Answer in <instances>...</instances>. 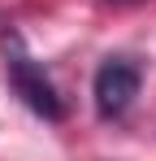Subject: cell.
<instances>
[{"mask_svg": "<svg viewBox=\"0 0 156 161\" xmlns=\"http://www.w3.org/2000/svg\"><path fill=\"white\" fill-rule=\"evenodd\" d=\"M122 4H126V0H122Z\"/></svg>", "mask_w": 156, "mask_h": 161, "instance_id": "obj_3", "label": "cell"}, {"mask_svg": "<svg viewBox=\"0 0 156 161\" xmlns=\"http://www.w3.org/2000/svg\"><path fill=\"white\" fill-rule=\"evenodd\" d=\"M143 87V70L130 61V57H104L100 70H96V83H91V96H96V113L104 122H117L134 96Z\"/></svg>", "mask_w": 156, "mask_h": 161, "instance_id": "obj_2", "label": "cell"}, {"mask_svg": "<svg viewBox=\"0 0 156 161\" xmlns=\"http://www.w3.org/2000/svg\"><path fill=\"white\" fill-rule=\"evenodd\" d=\"M0 57H4L9 87L22 96V105L30 109V113H39L44 122H61V118H65V105H61L52 79L44 74V65L26 53V39L18 31H4V35H0Z\"/></svg>", "mask_w": 156, "mask_h": 161, "instance_id": "obj_1", "label": "cell"}]
</instances>
